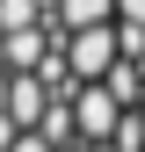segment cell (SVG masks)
<instances>
[{"mask_svg": "<svg viewBox=\"0 0 145 152\" xmlns=\"http://www.w3.org/2000/svg\"><path fill=\"white\" fill-rule=\"evenodd\" d=\"M0 152H145V0H0Z\"/></svg>", "mask_w": 145, "mask_h": 152, "instance_id": "1", "label": "cell"}]
</instances>
